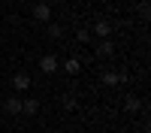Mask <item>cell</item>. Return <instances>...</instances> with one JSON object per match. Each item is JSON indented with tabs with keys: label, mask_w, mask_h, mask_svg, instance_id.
Returning <instances> with one entry per match:
<instances>
[{
	"label": "cell",
	"mask_w": 151,
	"mask_h": 133,
	"mask_svg": "<svg viewBox=\"0 0 151 133\" xmlns=\"http://www.w3.org/2000/svg\"><path fill=\"white\" fill-rule=\"evenodd\" d=\"M58 67H60L58 55H42V58H40V70H42V73H55Z\"/></svg>",
	"instance_id": "obj_1"
},
{
	"label": "cell",
	"mask_w": 151,
	"mask_h": 133,
	"mask_svg": "<svg viewBox=\"0 0 151 133\" xmlns=\"http://www.w3.org/2000/svg\"><path fill=\"white\" fill-rule=\"evenodd\" d=\"M115 55V42H112V36L109 40H100L97 42V58H112Z\"/></svg>",
	"instance_id": "obj_2"
},
{
	"label": "cell",
	"mask_w": 151,
	"mask_h": 133,
	"mask_svg": "<svg viewBox=\"0 0 151 133\" xmlns=\"http://www.w3.org/2000/svg\"><path fill=\"white\" fill-rule=\"evenodd\" d=\"M33 18H36V21H48V18H52V6H48L45 0H42V3H36V6H33Z\"/></svg>",
	"instance_id": "obj_3"
},
{
	"label": "cell",
	"mask_w": 151,
	"mask_h": 133,
	"mask_svg": "<svg viewBox=\"0 0 151 133\" xmlns=\"http://www.w3.org/2000/svg\"><path fill=\"white\" fill-rule=\"evenodd\" d=\"M12 88L15 91H27L30 88V76L27 73H15V76H12Z\"/></svg>",
	"instance_id": "obj_4"
},
{
	"label": "cell",
	"mask_w": 151,
	"mask_h": 133,
	"mask_svg": "<svg viewBox=\"0 0 151 133\" xmlns=\"http://www.w3.org/2000/svg\"><path fill=\"white\" fill-rule=\"evenodd\" d=\"M109 33H112V24L109 21H97L94 24V36H97V40H109Z\"/></svg>",
	"instance_id": "obj_5"
},
{
	"label": "cell",
	"mask_w": 151,
	"mask_h": 133,
	"mask_svg": "<svg viewBox=\"0 0 151 133\" xmlns=\"http://www.w3.org/2000/svg\"><path fill=\"white\" fill-rule=\"evenodd\" d=\"M3 109H6L9 115H21V100H18L15 94H12V97H6V103H3Z\"/></svg>",
	"instance_id": "obj_6"
},
{
	"label": "cell",
	"mask_w": 151,
	"mask_h": 133,
	"mask_svg": "<svg viewBox=\"0 0 151 133\" xmlns=\"http://www.w3.org/2000/svg\"><path fill=\"white\" fill-rule=\"evenodd\" d=\"M40 112V103L33 100V97H27V100H21V115H36Z\"/></svg>",
	"instance_id": "obj_7"
},
{
	"label": "cell",
	"mask_w": 151,
	"mask_h": 133,
	"mask_svg": "<svg viewBox=\"0 0 151 133\" xmlns=\"http://www.w3.org/2000/svg\"><path fill=\"white\" fill-rule=\"evenodd\" d=\"M103 85H109V88L121 85V73H112V70H106V73H103Z\"/></svg>",
	"instance_id": "obj_8"
},
{
	"label": "cell",
	"mask_w": 151,
	"mask_h": 133,
	"mask_svg": "<svg viewBox=\"0 0 151 133\" xmlns=\"http://www.w3.org/2000/svg\"><path fill=\"white\" fill-rule=\"evenodd\" d=\"M64 70L70 73V76H76V73L82 70V60H76V58H67V60H64Z\"/></svg>",
	"instance_id": "obj_9"
},
{
	"label": "cell",
	"mask_w": 151,
	"mask_h": 133,
	"mask_svg": "<svg viewBox=\"0 0 151 133\" xmlns=\"http://www.w3.org/2000/svg\"><path fill=\"white\" fill-rule=\"evenodd\" d=\"M124 109H127V112H136V109H142V100H139V97H127V100H124Z\"/></svg>",
	"instance_id": "obj_10"
},
{
	"label": "cell",
	"mask_w": 151,
	"mask_h": 133,
	"mask_svg": "<svg viewBox=\"0 0 151 133\" xmlns=\"http://www.w3.org/2000/svg\"><path fill=\"white\" fill-rule=\"evenodd\" d=\"M60 106H64L67 112H73V109L79 106V103H76V94H64V97H60Z\"/></svg>",
	"instance_id": "obj_11"
},
{
	"label": "cell",
	"mask_w": 151,
	"mask_h": 133,
	"mask_svg": "<svg viewBox=\"0 0 151 133\" xmlns=\"http://www.w3.org/2000/svg\"><path fill=\"white\" fill-rule=\"evenodd\" d=\"M48 36H52V40H60V36H64V27H60V24H48V30H45Z\"/></svg>",
	"instance_id": "obj_12"
},
{
	"label": "cell",
	"mask_w": 151,
	"mask_h": 133,
	"mask_svg": "<svg viewBox=\"0 0 151 133\" xmlns=\"http://www.w3.org/2000/svg\"><path fill=\"white\" fill-rule=\"evenodd\" d=\"M76 40H79V42H88V40H91V33H88V30H79V33H76Z\"/></svg>",
	"instance_id": "obj_13"
}]
</instances>
